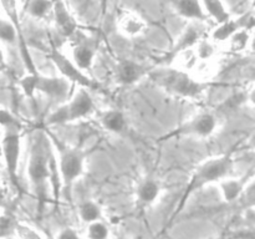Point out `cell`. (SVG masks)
<instances>
[{
    "mask_svg": "<svg viewBox=\"0 0 255 239\" xmlns=\"http://www.w3.org/2000/svg\"><path fill=\"white\" fill-rule=\"evenodd\" d=\"M56 172L55 152L46 129H36L30 138L26 173L32 193L37 201L39 213H41L46 203L50 187L55 191Z\"/></svg>",
    "mask_w": 255,
    "mask_h": 239,
    "instance_id": "obj_1",
    "label": "cell"
},
{
    "mask_svg": "<svg viewBox=\"0 0 255 239\" xmlns=\"http://www.w3.org/2000/svg\"><path fill=\"white\" fill-rule=\"evenodd\" d=\"M233 168L234 158L232 151L219 154V156L211 157V158L199 163L191 173L188 183L184 187L183 193H182L178 204H177V207L173 211V214H172L171 222L183 211L188 199L196 192L201 191L202 188L209 186V184L219 183L222 179L231 177L232 173H233Z\"/></svg>",
    "mask_w": 255,
    "mask_h": 239,
    "instance_id": "obj_2",
    "label": "cell"
},
{
    "mask_svg": "<svg viewBox=\"0 0 255 239\" xmlns=\"http://www.w3.org/2000/svg\"><path fill=\"white\" fill-rule=\"evenodd\" d=\"M147 77L166 94L182 99L198 100L209 89V82L197 79L191 72L183 71L171 65H158L153 67Z\"/></svg>",
    "mask_w": 255,
    "mask_h": 239,
    "instance_id": "obj_3",
    "label": "cell"
},
{
    "mask_svg": "<svg viewBox=\"0 0 255 239\" xmlns=\"http://www.w3.org/2000/svg\"><path fill=\"white\" fill-rule=\"evenodd\" d=\"M47 137L52 144L56 159V169L59 173L60 193L71 199V191L75 182L81 178L86 169L87 154L84 149L67 144L51 132L46 131Z\"/></svg>",
    "mask_w": 255,
    "mask_h": 239,
    "instance_id": "obj_4",
    "label": "cell"
},
{
    "mask_svg": "<svg viewBox=\"0 0 255 239\" xmlns=\"http://www.w3.org/2000/svg\"><path fill=\"white\" fill-rule=\"evenodd\" d=\"M96 104L90 94L89 90L85 87H77V91L70 96L62 104L50 112L45 119V126H65V124L74 123V122L85 120L95 114Z\"/></svg>",
    "mask_w": 255,
    "mask_h": 239,
    "instance_id": "obj_5",
    "label": "cell"
},
{
    "mask_svg": "<svg viewBox=\"0 0 255 239\" xmlns=\"http://www.w3.org/2000/svg\"><path fill=\"white\" fill-rule=\"evenodd\" d=\"M19 86L25 96L31 97L36 94H41L51 101L62 104L70 99L72 92V86L66 79L61 76H47L40 74L39 71L26 72L19 80Z\"/></svg>",
    "mask_w": 255,
    "mask_h": 239,
    "instance_id": "obj_6",
    "label": "cell"
},
{
    "mask_svg": "<svg viewBox=\"0 0 255 239\" xmlns=\"http://www.w3.org/2000/svg\"><path fill=\"white\" fill-rule=\"evenodd\" d=\"M21 138L22 129H5V131H2L1 148H0V156L2 159V166L6 171L7 179L17 193H21V184H20L19 178Z\"/></svg>",
    "mask_w": 255,
    "mask_h": 239,
    "instance_id": "obj_7",
    "label": "cell"
},
{
    "mask_svg": "<svg viewBox=\"0 0 255 239\" xmlns=\"http://www.w3.org/2000/svg\"><path fill=\"white\" fill-rule=\"evenodd\" d=\"M219 126L218 119L211 112H201L194 115L187 121L182 122L179 126L169 131L163 139L174 137H192V138H208L213 136Z\"/></svg>",
    "mask_w": 255,
    "mask_h": 239,
    "instance_id": "obj_8",
    "label": "cell"
},
{
    "mask_svg": "<svg viewBox=\"0 0 255 239\" xmlns=\"http://www.w3.org/2000/svg\"><path fill=\"white\" fill-rule=\"evenodd\" d=\"M49 59L51 60L57 71L60 72V76L66 79L70 84L77 87H85L87 90H95L99 86L89 75H86V72H84L75 65L71 57L65 55L57 47H51L49 52Z\"/></svg>",
    "mask_w": 255,
    "mask_h": 239,
    "instance_id": "obj_9",
    "label": "cell"
},
{
    "mask_svg": "<svg viewBox=\"0 0 255 239\" xmlns=\"http://www.w3.org/2000/svg\"><path fill=\"white\" fill-rule=\"evenodd\" d=\"M208 30L207 27L206 21H191L186 26V29L182 31V34L179 35L178 39L176 40V42L173 44V46L169 49V51L167 52L163 56V59L161 60L158 65H168L171 62V60L176 56L177 54L182 51H186V50L193 49L204 36H206V32Z\"/></svg>",
    "mask_w": 255,
    "mask_h": 239,
    "instance_id": "obj_10",
    "label": "cell"
},
{
    "mask_svg": "<svg viewBox=\"0 0 255 239\" xmlns=\"http://www.w3.org/2000/svg\"><path fill=\"white\" fill-rule=\"evenodd\" d=\"M71 39H74L71 45V56H70L71 60L84 72L91 71L99 49V40L77 32Z\"/></svg>",
    "mask_w": 255,
    "mask_h": 239,
    "instance_id": "obj_11",
    "label": "cell"
},
{
    "mask_svg": "<svg viewBox=\"0 0 255 239\" xmlns=\"http://www.w3.org/2000/svg\"><path fill=\"white\" fill-rule=\"evenodd\" d=\"M152 69L153 66L151 65H146L136 60L121 59L114 67L115 82L122 86H131L141 81L143 77L148 76Z\"/></svg>",
    "mask_w": 255,
    "mask_h": 239,
    "instance_id": "obj_12",
    "label": "cell"
},
{
    "mask_svg": "<svg viewBox=\"0 0 255 239\" xmlns=\"http://www.w3.org/2000/svg\"><path fill=\"white\" fill-rule=\"evenodd\" d=\"M253 25L254 16L252 11L241 15L237 19L231 16L224 22L217 24L216 29L211 32V40L217 45L224 44L237 31H239L242 29H253Z\"/></svg>",
    "mask_w": 255,
    "mask_h": 239,
    "instance_id": "obj_13",
    "label": "cell"
},
{
    "mask_svg": "<svg viewBox=\"0 0 255 239\" xmlns=\"http://www.w3.org/2000/svg\"><path fill=\"white\" fill-rule=\"evenodd\" d=\"M51 12L54 15L55 27H56L57 32L66 39H71L77 32L79 24L65 5L64 0H52Z\"/></svg>",
    "mask_w": 255,
    "mask_h": 239,
    "instance_id": "obj_14",
    "label": "cell"
},
{
    "mask_svg": "<svg viewBox=\"0 0 255 239\" xmlns=\"http://www.w3.org/2000/svg\"><path fill=\"white\" fill-rule=\"evenodd\" d=\"M161 182L153 176H146L139 179L134 189L136 203L139 208H147L158 201L161 196Z\"/></svg>",
    "mask_w": 255,
    "mask_h": 239,
    "instance_id": "obj_15",
    "label": "cell"
},
{
    "mask_svg": "<svg viewBox=\"0 0 255 239\" xmlns=\"http://www.w3.org/2000/svg\"><path fill=\"white\" fill-rule=\"evenodd\" d=\"M117 29L120 34L128 39L142 36L147 30V22L141 15L131 10H124L119 15Z\"/></svg>",
    "mask_w": 255,
    "mask_h": 239,
    "instance_id": "obj_16",
    "label": "cell"
},
{
    "mask_svg": "<svg viewBox=\"0 0 255 239\" xmlns=\"http://www.w3.org/2000/svg\"><path fill=\"white\" fill-rule=\"evenodd\" d=\"M253 179V176H246L239 177V178H233V177H227V178L222 179L219 182V189H221V194L223 197L224 202L227 203H232V202L237 201L239 197L242 196L247 188V184Z\"/></svg>",
    "mask_w": 255,
    "mask_h": 239,
    "instance_id": "obj_17",
    "label": "cell"
},
{
    "mask_svg": "<svg viewBox=\"0 0 255 239\" xmlns=\"http://www.w3.org/2000/svg\"><path fill=\"white\" fill-rule=\"evenodd\" d=\"M172 4L177 14L189 21H207L208 19L201 0H172Z\"/></svg>",
    "mask_w": 255,
    "mask_h": 239,
    "instance_id": "obj_18",
    "label": "cell"
},
{
    "mask_svg": "<svg viewBox=\"0 0 255 239\" xmlns=\"http://www.w3.org/2000/svg\"><path fill=\"white\" fill-rule=\"evenodd\" d=\"M100 124L106 131L115 134H120L127 128V119L124 112L120 111V110L110 109L101 114Z\"/></svg>",
    "mask_w": 255,
    "mask_h": 239,
    "instance_id": "obj_19",
    "label": "cell"
},
{
    "mask_svg": "<svg viewBox=\"0 0 255 239\" xmlns=\"http://www.w3.org/2000/svg\"><path fill=\"white\" fill-rule=\"evenodd\" d=\"M201 4L207 16L213 19L216 24L224 22L231 17V14L222 0H201Z\"/></svg>",
    "mask_w": 255,
    "mask_h": 239,
    "instance_id": "obj_20",
    "label": "cell"
},
{
    "mask_svg": "<svg viewBox=\"0 0 255 239\" xmlns=\"http://www.w3.org/2000/svg\"><path fill=\"white\" fill-rule=\"evenodd\" d=\"M77 213H79L80 219L86 224L102 219L101 207L97 202L91 201V199L81 202L79 204V208H77Z\"/></svg>",
    "mask_w": 255,
    "mask_h": 239,
    "instance_id": "obj_21",
    "label": "cell"
},
{
    "mask_svg": "<svg viewBox=\"0 0 255 239\" xmlns=\"http://www.w3.org/2000/svg\"><path fill=\"white\" fill-rule=\"evenodd\" d=\"M22 10L34 19H44L51 14L52 0H26Z\"/></svg>",
    "mask_w": 255,
    "mask_h": 239,
    "instance_id": "obj_22",
    "label": "cell"
},
{
    "mask_svg": "<svg viewBox=\"0 0 255 239\" xmlns=\"http://www.w3.org/2000/svg\"><path fill=\"white\" fill-rule=\"evenodd\" d=\"M252 37V29H242L237 31L236 34L232 35L226 41L227 50L229 52H242L248 47Z\"/></svg>",
    "mask_w": 255,
    "mask_h": 239,
    "instance_id": "obj_23",
    "label": "cell"
},
{
    "mask_svg": "<svg viewBox=\"0 0 255 239\" xmlns=\"http://www.w3.org/2000/svg\"><path fill=\"white\" fill-rule=\"evenodd\" d=\"M0 4H1L2 10H4L5 15H6L7 20L11 22L15 26V29L17 30L20 36L24 39V35L21 31V25H20V15H19V9H17V0H0Z\"/></svg>",
    "mask_w": 255,
    "mask_h": 239,
    "instance_id": "obj_24",
    "label": "cell"
},
{
    "mask_svg": "<svg viewBox=\"0 0 255 239\" xmlns=\"http://www.w3.org/2000/svg\"><path fill=\"white\" fill-rule=\"evenodd\" d=\"M17 221L16 216L12 213L11 211H6L0 216V239L10 238L15 234V229H16Z\"/></svg>",
    "mask_w": 255,
    "mask_h": 239,
    "instance_id": "obj_25",
    "label": "cell"
},
{
    "mask_svg": "<svg viewBox=\"0 0 255 239\" xmlns=\"http://www.w3.org/2000/svg\"><path fill=\"white\" fill-rule=\"evenodd\" d=\"M197 57L199 61H209L216 55L217 44H214L211 39H202L198 44L194 46Z\"/></svg>",
    "mask_w": 255,
    "mask_h": 239,
    "instance_id": "obj_26",
    "label": "cell"
},
{
    "mask_svg": "<svg viewBox=\"0 0 255 239\" xmlns=\"http://www.w3.org/2000/svg\"><path fill=\"white\" fill-rule=\"evenodd\" d=\"M87 239H109L110 238V229L105 222L96 221L87 224L86 231Z\"/></svg>",
    "mask_w": 255,
    "mask_h": 239,
    "instance_id": "obj_27",
    "label": "cell"
},
{
    "mask_svg": "<svg viewBox=\"0 0 255 239\" xmlns=\"http://www.w3.org/2000/svg\"><path fill=\"white\" fill-rule=\"evenodd\" d=\"M0 128H2V131L12 128L24 129V124L12 112L0 107Z\"/></svg>",
    "mask_w": 255,
    "mask_h": 239,
    "instance_id": "obj_28",
    "label": "cell"
},
{
    "mask_svg": "<svg viewBox=\"0 0 255 239\" xmlns=\"http://www.w3.org/2000/svg\"><path fill=\"white\" fill-rule=\"evenodd\" d=\"M15 234H17L21 239H44L36 231L30 228L29 226L20 223V222L17 223L16 229H15Z\"/></svg>",
    "mask_w": 255,
    "mask_h": 239,
    "instance_id": "obj_29",
    "label": "cell"
},
{
    "mask_svg": "<svg viewBox=\"0 0 255 239\" xmlns=\"http://www.w3.org/2000/svg\"><path fill=\"white\" fill-rule=\"evenodd\" d=\"M56 239H81L77 234V232L75 229L70 228V227H66V228L61 229L57 234Z\"/></svg>",
    "mask_w": 255,
    "mask_h": 239,
    "instance_id": "obj_30",
    "label": "cell"
},
{
    "mask_svg": "<svg viewBox=\"0 0 255 239\" xmlns=\"http://www.w3.org/2000/svg\"><path fill=\"white\" fill-rule=\"evenodd\" d=\"M9 207H10V202L9 199H7L6 191H5L4 187L0 184V208L5 209V211H9Z\"/></svg>",
    "mask_w": 255,
    "mask_h": 239,
    "instance_id": "obj_31",
    "label": "cell"
},
{
    "mask_svg": "<svg viewBox=\"0 0 255 239\" xmlns=\"http://www.w3.org/2000/svg\"><path fill=\"white\" fill-rule=\"evenodd\" d=\"M7 65L6 62V55H5L4 50H2V47L0 46V70L5 69Z\"/></svg>",
    "mask_w": 255,
    "mask_h": 239,
    "instance_id": "obj_32",
    "label": "cell"
},
{
    "mask_svg": "<svg viewBox=\"0 0 255 239\" xmlns=\"http://www.w3.org/2000/svg\"><path fill=\"white\" fill-rule=\"evenodd\" d=\"M109 2H110V0H100V4H101V11H102V15L106 14L107 7H109Z\"/></svg>",
    "mask_w": 255,
    "mask_h": 239,
    "instance_id": "obj_33",
    "label": "cell"
},
{
    "mask_svg": "<svg viewBox=\"0 0 255 239\" xmlns=\"http://www.w3.org/2000/svg\"><path fill=\"white\" fill-rule=\"evenodd\" d=\"M1 137H2V131L0 128V148H1Z\"/></svg>",
    "mask_w": 255,
    "mask_h": 239,
    "instance_id": "obj_34",
    "label": "cell"
},
{
    "mask_svg": "<svg viewBox=\"0 0 255 239\" xmlns=\"http://www.w3.org/2000/svg\"><path fill=\"white\" fill-rule=\"evenodd\" d=\"M1 168H2V159H1V156H0V172H1Z\"/></svg>",
    "mask_w": 255,
    "mask_h": 239,
    "instance_id": "obj_35",
    "label": "cell"
},
{
    "mask_svg": "<svg viewBox=\"0 0 255 239\" xmlns=\"http://www.w3.org/2000/svg\"><path fill=\"white\" fill-rule=\"evenodd\" d=\"M19 1H20V4H21L22 6H24V4H25V2H26V0H19Z\"/></svg>",
    "mask_w": 255,
    "mask_h": 239,
    "instance_id": "obj_36",
    "label": "cell"
},
{
    "mask_svg": "<svg viewBox=\"0 0 255 239\" xmlns=\"http://www.w3.org/2000/svg\"><path fill=\"white\" fill-rule=\"evenodd\" d=\"M117 239H126V238H117Z\"/></svg>",
    "mask_w": 255,
    "mask_h": 239,
    "instance_id": "obj_37",
    "label": "cell"
}]
</instances>
